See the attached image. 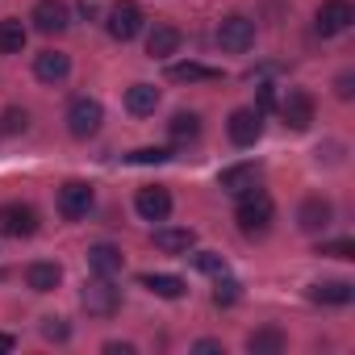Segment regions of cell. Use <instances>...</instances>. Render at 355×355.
<instances>
[{
    "mask_svg": "<svg viewBox=\"0 0 355 355\" xmlns=\"http://www.w3.org/2000/svg\"><path fill=\"white\" fill-rule=\"evenodd\" d=\"M239 230L243 234H263L268 226H272V218H276V205H272V197L268 193H259V189H251V193H243L239 197Z\"/></svg>",
    "mask_w": 355,
    "mask_h": 355,
    "instance_id": "6da1fadb",
    "label": "cell"
},
{
    "mask_svg": "<svg viewBox=\"0 0 355 355\" xmlns=\"http://www.w3.org/2000/svg\"><path fill=\"white\" fill-rule=\"evenodd\" d=\"M142 9L134 5V0H117V5L105 13V30H109V38L113 42H134L138 34H142Z\"/></svg>",
    "mask_w": 355,
    "mask_h": 355,
    "instance_id": "7a4b0ae2",
    "label": "cell"
},
{
    "mask_svg": "<svg viewBox=\"0 0 355 355\" xmlns=\"http://www.w3.org/2000/svg\"><path fill=\"white\" fill-rule=\"evenodd\" d=\"M80 305H84L92 318H113V313H117V305H121V288H113V280H109V276H96V280H88V284H84Z\"/></svg>",
    "mask_w": 355,
    "mask_h": 355,
    "instance_id": "3957f363",
    "label": "cell"
},
{
    "mask_svg": "<svg viewBox=\"0 0 355 355\" xmlns=\"http://www.w3.org/2000/svg\"><path fill=\"white\" fill-rule=\"evenodd\" d=\"M101 121H105L101 101H92V96H76V101L67 105V130H71V138H92V134L101 130Z\"/></svg>",
    "mask_w": 355,
    "mask_h": 355,
    "instance_id": "277c9868",
    "label": "cell"
},
{
    "mask_svg": "<svg viewBox=\"0 0 355 355\" xmlns=\"http://www.w3.org/2000/svg\"><path fill=\"white\" fill-rule=\"evenodd\" d=\"M218 46H222V51H230V55L251 51V46H255V21H251V17H243V13L226 17V21L218 26Z\"/></svg>",
    "mask_w": 355,
    "mask_h": 355,
    "instance_id": "5b68a950",
    "label": "cell"
},
{
    "mask_svg": "<svg viewBox=\"0 0 355 355\" xmlns=\"http://www.w3.org/2000/svg\"><path fill=\"white\" fill-rule=\"evenodd\" d=\"M351 21H355V9H351V0H322V9H318V21H313V30H318L322 38H334V34L351 30Z\"/></svg>",
    "mask_w": 355,
    "mask_h": 355,
    "instance_id": "8992f818",
    "label": "cell"
},
{
    "mask_svg": "<svg viewBox=\"0 0 355 355\" xmlns=\"http://www.w3.org/2000/svg\"><path fill=\"white\" fill-rule=\"evenodd\" d=\"M38 230V214L21 201L13 205H0V234H9V239H30Z\"/></svg>",
    "mask_w": 355,
    "mask_h": 355,
    "instance_id": "52a82bcc",
    "label": "cell"
},
{
    "mask_svg": "<svg viewBox=\"0 0 355 355\" xmlns=\"http://www.w3.org/2000/svg\"><path fill=\"white\" fill-rule=\"evenodd\" d=\"M280 121L288 125V130H309L313 125V96L309 92H301V88H293L284 101H280Z\"/></svg>",
    "mask_w": 355,
    "mask_h": 355,
    "instance_id": "ba28073f",
    "label": "cell"
},
{
    "mask_svg": "<svg viewBox=\"0 0 355 355\" xmlns=\"http://www.w3.org/2000/svg\"><path fill=\"white\" fill-rule=\"evenodd\" d=\"M88 209H92V184L67 180V184L59 189V214H63L67 222H80V218H88Z\"/></svg>",
    "mask_w": 355,
    "mask_h": 355,
    "instance_id": "9c48e42d",
    "label": "cell"
},
{
    "mask_svg": "<svg viewBox=\"0 0 355 355\" xmlns=\"http://www.w3.org/2000/svg\"><path fill=\"white\" fill-rule=\"evenodd\" d=\"M226 130H230V142H234V146H255L259 134H263V113H255V109H234L230 121H226Z\"/></svg>",
    "mask_w": 355,
    "mask_h": 355,
    "instance_id": "30bf717a",
    "label": "cell"
},
{
    "mask_svg": "<svg viewBox=\"0 0 355 355\" xmlns=\"http://www.w3.org/2000/svg\"><path fill=\"white\" fill-rule=\"evenodd\" d=\"M30 21H34L38 34H63L71 26V13H67L63 0H38L34 13H30Z\"/></svg>",
    "mask_w": 355,
    "mask_h": 355,
    "instance_id": "8fae6325",
    "label": "cell"
},
{
    "mask_svg": "<svg viewBox=\"0 0 355 355\" xmlns=\"http://www.w3.org/2000/svg\"><path fill=\"white\" fill-rule=\"evenodd\" d=\"M134 209H138L146 222H163V218L171 214V193H167L163 184H146V189H138Z\"/></svg>",
    "mask_w": 355,
    "mask_h": 355,
    "instance_id": "7c38bea8",
    "label": "cell"
},
{
    "mask_svg": "<svg viewBox=\"0 0 355 355\" xmlns=\"http://www.w3.org/2000/svg\"><path fill=\"white\" fill-rule=\"evenodd\" d=\"M330 222H334V205H330V201H322V197L301 201V209H297V226H301L305 234H322Z\"/></svg>",
    "mask_w": 355,
    "mask_h": 355,
    "instance_id": "4fadbf2b",
    "label": "cell"
},
{
    "mask_svg": "<svg viewBox=\"0 0 355 355\" xmlns=\"http://www.w3.org/2000/svg\"><path fill=\"white\" fill-rule=\"evenodd\" d=\"M218 184H222L230 197H243V193H251V189L259 184V167H255V163H234V167H226V171L218 175Z\"/></svg>",
    "mask_w": 355,
    "mask_h": 355,
    "instance_id": "5bb4252c",
    "label": "cell"
},
{
    "mask_svg": "<svg viewBox=\"0 0 355 355\" xmlns=\"http://www.w3.org/2000/svg\"><path fill=\"white\" fill-rule=\"evenodd\" d=\"M155 247L163 255H189L197 247V234L189 226H163V230H155Z\"/></svg>",
    "mask_w": 355,
    "mask_h": 355,
    "instance_id": "9a60e30c",
    "label": "cell"
},
{
    "mask_svg": "<svg viewBox=\"0 0 355 355\" xmlns=\"http://www.w3.org/2000/svg\"><path fill=\"white\" fill-rule=\"evenodd\" d=\"M67 71H71V59H67L63 51H42V55L34 59V76H38L42 84H63Z\"/></svg>",
    "mask_w": 355,
    "mask_h": 355,
    "instance_id": "2e32d148",
    "label": "cell"
},
{
    "mask_svg": "<svg viewBox=\"0 0 355 355\" xmlns=\"http://www.w3.org/2000/svg\"><path fill=\"white\" fill-rule=\"evenodd\" d=\"M351 297H355L351 280H318V284H309V301H318V305H351Z\"/></svg>",
    "mask_w": 355,
    "mask_h": 355,
    "instance_id": "e0dca14e",
    "label": "cell"
},
{
    "mask_svg": "<svg viewBox=\"0 0 355 355\" xmlns=\"http://www.w3.org/2000/svg\"><path fill=\"white\" fill-rule=\"evenodd\" d=\"M59 280H63V268H59V263H51V259H38V263H30V268H26V284H30L34 293H55V288H59Z\"/></svg>",
    "mask_w": 355,
    "mask_h": 355,
    "instance_id": "ac0fdd59",
    "label": "cell"
},
{
    "mask_svg": "<svg viewBox=\"0 0 355 355\" xmlns=\"http://www.w3.org/2000/svg\"><path fill=\"white\" fill-rule=\"evenodd\" d=\"M142 288H150V293L163 297V301H180V297L189 293V284H184L180 276H167V272H146V276H142Z\"/></svg>",
    "mask_w": 355,
    "mask_h": 355,
    "instance_id": "d6986e66",
    "label": "cell"
},
{
    "mask_svg": "<svg viewBox=\"0 0 355 355\" xmlns=\"http://www.w3.org/2000/svg\"><path fill=\"white\" fill-rule=\"evenodd\" d=\"M121 263H125V255H121L113 243H96V247H88V268H92L96 276H113V272H121Z\"/></svg>",
    "mask_w": 355,
    "mask_h": 355,
    "instance_id": "ffe728a7",
    "label": "cell"
},
{
    "mask_svg": "<svg viewBox=\"0 0 355 355\" xmlns=\"http://www.w3.org/2000/svg\"><path fill=\"white\" fill-rule=\"evenodd\" d=\"M175 51H180V30H175V26H155L146 34V55L150 59H167Z\"/></svg>",
    "mask_w": 355,
    "mask_h": 355,
    "instance_id": "44dd1931",
    "label": "cell"
},
{
    "mask_svg": "<svg viewBox=\"0 0 355 355\" xmlns=\"http://www.w3.org/2000/svg\"><path fill=\"white\" fill-rule=\"evenodd\" d=\"M125 109H130L134 117H150V113L159 109V88H155V84H134V88L125 92Z\"/></svg>",
    "mask_w": 355,
    "mask_h": 355,
    "instance_id": "7402d4cb",
    "label": "cell"
},
{
    "mask_svg": "<svg viewBox=\"0 0 355 355\" xmlns=\"http://www.w3.org/2000/svg\"><path fill=\"white\" fill-rule=\"evenodd\" d=\"M247 351L251 355H280L284 351V334L276 326H259V330L247 334Z\"/></svg>",
    "mask_w": 355,
    "mask_h": 355,
    "instance_id": "603a6c76",
    "label": "cell"
},
{
    "mask_svg": "<svg viewBox=\"0 0 355 355\" xmlns=\"http://www.w3.org/2000/svg\"><path fill=\"white\" fill-rule=\"evenodd\" d=\"M167 134H171L175 146L197 142V138H201V117H197V113H175V117L167 121Z\"/></svg>",
    "mask_w": 355,
    "mask_h": 355,
    "instance_id": "cb8c5ba5",
    "label": "cell"
},
{
    "mask_svg": "<svg viewBox=\"0 0 355 355\" xmlns=\"http://www.w3.org/2000/svg\"><path fill=\"white\" fill-rule=\"evenodd\" d=\"M167 76H171L175 84H201V80H222V71H218V67H205V63H171V67H167Z\"/></svg>",
    "mask_w": 355,
    "mask_h": 355,
    "instance_id": "d4e9b609",
    "label": "cell"
},
{
    "mask_svg": "<svg viewBox=\"0 0 355 355\" xmlns=\"http://www.w3.org/2000/svg\"><path fill=\"white\" fill-rule=\"evenodd\" d=\"M26 51V26L21 21H0V55H21Z\"/></svg>",
    "mask_w": 355,
    "mask_h": 355,
    "instance_id": "484cf974",
    "label": "cell"
},
{
    "mask_svg": "<svg viewBox=\"0 0 355 355\" xmlns=\"http://www.w3.org/2000/svg\"><path fill=\"white\" fill-rule=\"evenodd\" d=\"M239 297H243V284H239V280H230V276L222 272V276H218V288H214V305L230 309V305H234Z\"/></svg>",
    "mask_w": 355,
    "mask_h": 355,
    "instance_id": "4316f807",
    "label": "cell"
},
{
    "mask_svg": "<svg viewBox=\"0 0 355 355\" xmlns=\"http://www.w3.org/2000/svg\"><path fill=\"white\" fill-rule=\"evenodd\" d=\"M193 263H197L205 276H222V272H226V259H222L218 251H197V255H193Z\"/></svg>",
    "mask_w": 355,
    "mask_h": 355,
    "instance_id": "83f0119b",
    "label": "cell"
},
{
    "mask_svg": "<svg viewBox=\"0 0 355 355\" xmlns=\"http://www.w3.org/2000/svg\"><path fill=\"white\" fill-rule=\"evenodd\" d=\"M167 159H171L167 146H142V150L130 155V163H167Z\"/></svg>",
    "mask_w": 355,
    "mask_h": 355,
    "instance_id": "f1b7e54d",
    "label": "cell"
},
{
    "mask_svg": "<svg viewBox=\"0 0 355 355\" xmlns=\"http://www.w3.org/2000/svg\"><path fill=\"white\" fill-rule=\"evenodd\" d=\"M318 255H334V259H355V243L351 239H338V243H322Z\"/></svg>",
    "mask_w": 355,
    "mask_h": 355,
    "instance_id": "f546056e",
    "label": "cell"
},
{
    "mask_svg": "<svg viewBox=\"0 0 355 355\" xmlns=\"http://www.w3.org/2000/svg\"><path fill=\"white\" fill-rule=\"evenodd\" d=\"M42 334H46L51 343H67V334H71V326H67L63 318H42Z\"/></svg>",
    "mask_w": 355,
    "mask_h": 355,
    "instance_id": "4dcf8cb0",
    "label": "cell"
},
{
    "mask_svg": "<svg viewBox=\"0 0 355 355\" xmlns=\"http://www.w3.org/2000/svg\"><path fill=\"white\" fill-rule=\"evenodd\" d=\"M30 130V113L26 109H9L5 113V134H26Z\"/></svg>",
    "mask_w": 355,
    "mask_h": 355,
    "instance_id": "1f68e13d",
    "label": "cell"
},
{
    "mask_svg": "<svg viewBox=\"0 0 355 355\" xmlns=\"http://www.w3.org/2000/svg\"><path fill=\"white\" fill-rule=\"evenodd\" d=\"M276 109V88L272 84H259V92H255V113H272Z\"/></svg>",
    "mask_w": 355,
    "mask_h": 355,
    "instance_id": "d6a6232c",
    "label": "cell"
},
{
    "mask_svg": "<svg viewBox=\"0 0 355 355\" xmlns=\"http://www.w3.org/2000/svg\"><path fill=\"white\" fill-rule=\"evenodd\" d=\"M351 84H355V80H351V71H343V76H338V80H334V92H338V96H343V101H351V92H355V88H351Z\"/></svg>",
    "mask_w": 355,
    "mask_h": 355,
    "instance_id": "836d02e7",
    "label": "cell"
},
{
    "mask_svg": "<svg viewBox=\"0 0 355 355\" xmlns=\"http://www.w3.org/2000/svg\"><path fill=\"white\" fill-rule=\"evenodd\" d=\"M193 351H201V355H218V351H222V343H218V338H201Z\"/></svg>",
    "mask_w": 355,
    "mask_h": 355,
    "instance_id": "e575fe53",
    "label": "cell"
},
{
    "mask_svg": "<svg viewBox=\"0 0 355 355\" xmlns=\"http://www.w3.org/2000/svg\"><path fill=\"white\" fill-rule=\"evenodd\" d=\"M105 355H134L130 343H105Z\"/></svg>",
    "mask_w": 355,
    "mask_h": 355,
    "instance_id": "d590c367",
    "label": "cell"
},
{
    "mask_svg": "<svg viewBox=\"0 0 355 355\" xmlns=\"http://www.w3.org/2000/svg\"><path fill=\"white\" fill-rule=\"evenodd\" d=\"M5 351H13V334H0V355Z\"/></svg>",
    "mask_w": 355,
    "mask_h": 355,
    "instance_id": "8d00e7d4",
    "label": "cell"
},
{
    "mask_svg": "<svg viewBox=\"0 0 355 355\" xmlns=\"http://www.w3.org/2000/svg\"><path fill=\"white\" fill-rule=\"evenodd\" d=\"M0 276H5V272H0Z\"/></svg>",
    "mask_w": 355,
    "mask_h": 355,
    "instance_id": "74e56055",
    "label": "cell"
}]
</instances>
